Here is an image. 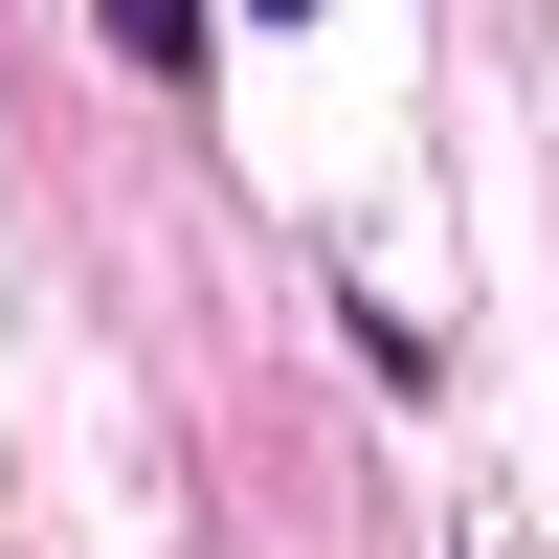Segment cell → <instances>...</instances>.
<instances>
[{
	"mask_svg": "<svg viewBox=\"0 0 559 559\" xmlns=\"http://www.w3.org/2000/svg\"><path fill=\"white\" fill-rule=\"evenodd\" d=\"M112 23V68H157V90H202V0H90Z\"/></svg>",
	"mask_w": 559,
	"mask_h": 559,
	"instance_id": "cell-1",
	"label": "cell"
},
{
	"mask_svg": "<svg viewBox=\"0 0 559 559\" xmlns=\"http://www.w3.org/2000/svg\"><path fill=\"white\" fill-rule=\"evenodd\" d=\"M247 23H313V0H247Z\"/></svg>",
	"mask_w": 559,
	"mask_h": 559,
	"instance_id": "cell-2",
	"label": "cell"
}]
</instances>
